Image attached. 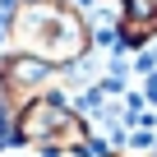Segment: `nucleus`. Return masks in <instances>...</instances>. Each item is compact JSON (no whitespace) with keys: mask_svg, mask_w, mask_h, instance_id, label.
<instances>
[{"mask_svg":"<svg viewBox=\"0 0 157 157\" xmlns=\"http://www.w3.org/2000/svg\"><path fill=\"white\" fill-rule=\"evenodd\" d=\"M14 134H19V143L37 148L42 157H88V143H93L83 111H74L56 93H42L28 106H19Z\"/></svg>","mask_w":157,"mask_h":157,"instance_id":"f03ea898","label":"nucleus"},{"mask_svg":"<svg viewBox=\"0 0 157 157\" xmlns=\"http://www.w3.org/2000/svg\"><path fill=\"white\" fill-rule=\"evenodd\" d=\"M51 83H56V69L33 60V56H23V51H10L0 60V102H10L14 111L28 106L33 97H42Z\"/></svg>","mask_w":157,"mask_h":157,"instance_id":"7ed1b4c3","label":"nucleus"},{"mask_svg":"<svg viewBox=\"0 0 157 157\" xmlns=\"http://www.w3.org/2000/svg\"><path fill=\"white\" fill-rule=\"evenodd\" d=\"M14 116H19V111H14L10 102H0V152L19 143V134H14Z\"/></svg>","mask_w":157,"mask_h":157,"instance_id":"20e7f679","label":"nucleus"},{"mask_svg":"<svg viewBox=\"0 0 157 157\" xmlns=\"http://www.w3.org/2000/svg\"><path fill=\"white\" fill-rule=\"evenodd\" d=\"M0 23L23 56H33L51 69H69L74 60H83L93 51L83 14L65 0H19Z\"/></svg>","mask_w":157,"mask_h":157,"instance_id":"f257e3e1","label":"nucleus"}]
</instances>
